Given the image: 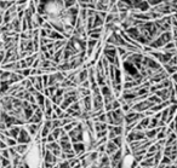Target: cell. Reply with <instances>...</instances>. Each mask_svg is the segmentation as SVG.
Here are the masks:
<instances>
[{"label":"cell","instance_id":"2","mask_svg":"<svg viewBox=\"0 0 177 168\" xmlns=\"http://www.w3.org/2000/svg\"><path fill=\"white\" fill-rule=\"evenodd\" d=\"M29 134H30V133H28L25 128H22V130H21V132H20L18 138H17V142H18V143H21V144L29 143V142H30V135H29Z\"/></svg>","mask_w":177,"mask_h":168},{"label":"cell","instance_id":"12","mask_svg":"<svg viewBox=\"0 0 177 168\" xmlns=\"http://www.w3.org/2000/svg\"><path fill=\"white\" fill-rule=\"evenodd\" d=\"M109 12H111V13H114V15L119 13V7H118V5H114L113 7H111V9H109Z\"/></svg>","mask_w":177,"mask_h":168},{"label":"cell","instance_id":"7","mask_svg":"<svg viewBox=\"0 0 177 168\" xmlns=\"http://www.w3.org/2000/svg\"><path fill=\"white\" fill-rule=\"evenodd\" d=\"M78 4V0H64V7L66 9H69V7H73Z\"/></svg>","mask_w":177,"mask_h":168},{"label":"cell","instance_id":"13","mask_svg":"<svg viewBox=\"0 0 177 168\" xmlns=\"http://www.w3.org/2000/svg\"><path fill=\"white\" fill-rule=\"evenodd\" d=\"M170 4H171V7H172V9H175V10L177 11V0H171V2H170Z\"/></svg>","mask_w":177,"mask_h":168},{"label":"cell","instance_id":"5","mask_svg":"<svg viewBox=\"0 0 177 168\" xmlns=\"http://www.w3.org/2000/svg\"><path fill=\"white\" fill-rule=\"evenodd\" d=\"M148 13H149V16H151V18H152L153 21H155V20H159V18H163V17H164V15H163L161 12L155 11V10H153V9H151V10L148 11Z\"/></svg>","mask_w":177,"mask_h":168},{"label":"cell","instance_id":"14","mask_svg":"<svg viewBox=\"0 0 177 168\" xmlns=\"http://www.w3.org/2000/svg\"><path fill=\"white\" fill-rule=\"evenodd\" d=\"M143 0H132V2H134V6H137L138 4H141Z\"/></svg>","mask_w":177,"mask_h":168},{"label":"cell","instance_id":"9","mask_svg":"<svg viewBox=\"0 0 177 168\" xmlns=\"http://www.w3.org/2000/svg\"><path fill=\"white\" fill-rule=\"evenodd\" d=\"M15 149H16V151H17V153H20V154H22V153H25V150H27V145H25V144L18 145V146H16Z\"/></svg>","mask_w":177,"mask_h":168},{"label":"cell","instance_id":"6","mask_svg":"<svg viewBox=\"0 0 177 168\" xmlns=\"http://www.w3.org/2000/svg\"><path fill=\"white\" fill-rule=\"evenodd\" d=\"M97 44H98L97 39H91V38L88 39V48H96Z\"/></svg>","mask_w":177,"mask_h":168},{"label":"cell","instance_id":"8","mask_svg":"<svg viewBox=\"0 0 177 168\" xmlns=\"http://www.w3.org/2000/svg\"><path fill=\"white\" fill-rule=\"evenodd\" d=\"M148 2L153 6H157V5H160L163 2H171V0H148Z\"/></svg>","mask_w":177,"mask_h":168},{"label":"cell","instance_id":"1","mask_svg":"<svg viewBox=\"0 0 177 168\" xmlns=\"http://www.w3.org/2000/svg\"><path fill=\"white\" fill-rule=\"evenodd\" d=\"M152 9V5L148 2V0H143L141 4H138L137 6H135V9L131 12L134 11H139V12H148Z\"/></svg>","mask_w":177,"mask_h":168},{"label":"cell","instance_id":"3","mask_svg":"<svg viewBox=\"0 0 177 168\" xmlns=\"http://www.w3.org/2000/svg\"><path fill=\"white\" fill-rule=\"evenodd\" d=\"M159 38L163 40V42H164L165 45H166V44H169V42H171V41H174V34H172V30H171V32H165V33H163Z\"/></svg>","mask_w":177,"mask_h":168},{"label":"cell","instance_id":"11","mask_svg":"<svg viewBox=\"0 0 177 168\" xmlns=\"http://www.w3.org/2000/svg\"><path fill=\"white\" fill-rule=\"evenodd\" d=\"M74 149H75L76 153H80V151H83V150H84V145L81 144V143H79V144H74Z\"/></svg>","mask_w":177,"mask_h":168},{"label":"cell","instance_id":"10","mask_svg":"<svg viewBox=\"0 0 177 168\" xmlns=\"http://www.w3.org/2000/svg\"><path fill=\"white\" fill-rule=\"evenodd\" d=\"M176 47V44H175V41H171V42H169V44H166L164 47L161 48L163 51H165V50H170V48H175Z\"/></svg>","mask_w":177,"mask_h":168},{"label":"cell","instance_id":"4","mask_svg":"<svg viewBox=\"0 0 177 168\" xmlns=\"http://www.w3.org/2000/svg\"><path fill=\"white\" fill-rule=\"evenodd\" d=\"M16 4V0H1V12H5L6 10H9L11 6H13Z\"/></svg>","mask_w":177,"mask_h":168}]
</instances>
